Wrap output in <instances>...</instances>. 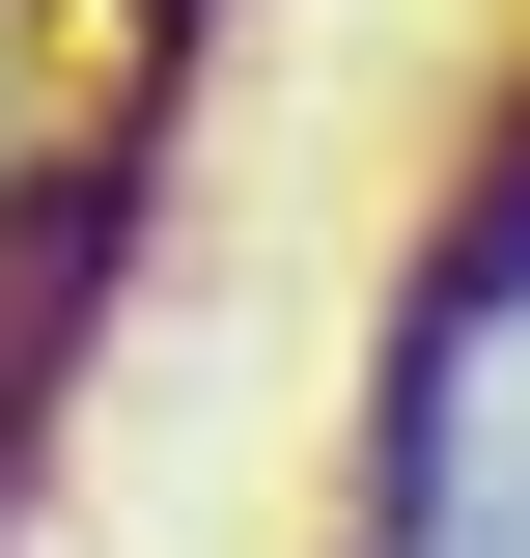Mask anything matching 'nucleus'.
Listing matches in <instances>:
<instances>
[{
    "mask_svg": "<svg viewBox=\"0 0 530 558\" xmlns=\"http://www.w3.org/2000/svg\"><path fill=\"white\" fill-rule=\"evenodd\" d=\"M474 418H530V336H503V363H474Z\"/></svg>",
    "mask_w": 530,
    "mask_h": 558,
    "instance_id": "obj_1",
    "label": "nucleus"
}]
</instances>
